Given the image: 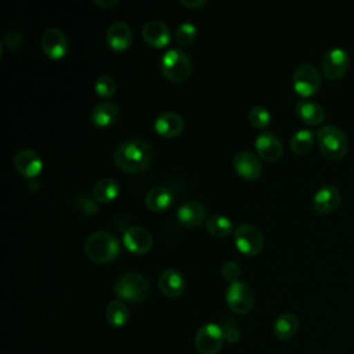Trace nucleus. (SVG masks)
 Masks as SVG:
<instances>
[{
	"label": "nucleus",
	"mask_w": 354,
	"mask_h": 354,
	"mask_svg": "<svg viewBox=\"0 0 354 354\" xmlns=\"http://www.w3.org/2000/svg\"><path fill=\"white\" fill-rule=\"evenodd\" d=\"M113 160L120 170L138 174L149 167L152 162V148L141 138H130L116 147Z\"/></svg>",
	"instance_id": "nucleus-1"
},
{
	"label": "nucleus",
	"mask_w": 354,
	"mask_h": 354,
	"mask_svg": "<svg viewBox=\"0 0 354 354\" xmlns=\"http://www.w3.org/2000/svg\"><path fill=\"white\" fill-rule=\"evenodd\" d=\"M119 241L108 231H95L86 239L84 253L95 264H106L119 254Z\"/></svg>",
	"instance_id": "nucleus-2"
},
{
	"label": "nucleus",
	"mask_w": 354,
	"mask_h": 354,
	"mask_svg": "<svg viewBox=\"0 0 354 354\" xmlns=\"http://www.w3.org/2000/svg\"><path fill=\"white\" fill-rule=\"evenodd\" d=\"M315 140L322 155L332 160L342 159L348 149V141L344 133L333 124H325L315 131Z\"/></svg>",
	"instance_id": "nucleus-3"
},
{
	"label": "nucleus",
	"mask_w": 354,
	"mask_h": 354,
	"mask_svg": "<svg viewBox=\"0 0 354 354\" xmlns=\"http://www.w3.org/2000/svg\"><path fill=\"white\" fill-rule=\"evenodd\" d=\"M113 293L120 300L138 303L148 297L149 283L148 279L140 272H124L115 281Z\"/></svg>",
	"instance_id": "nucleus-4"
},
{
	"label": "nucleus",
	"mask_w": 354,
	"mask_h": 354,
	"mask_svg": "<svg viewBox=\"0 0 354 354\" xmlns=\"http://www.w3.org/2000/svg\"><path fill=\"white\" fill-rule=\"evenodd\" d=\"M191 69L189 57L180 48H170L160 58V71L173 83L185 82L191 75Z\"/></svg>",
	"instance_id": "nucleus-5"
},
{
	"label": "nucleus",
	"mask_w": 354,
	"mask_h": 354,
	"mask_svg": "<svg viewBox=\"0 0 354 354\" xmlns=\"http://www.w3.org/2000/svg\"><path fill=\"white\" fill-rule=\"evenodd\" d=\"M292 84L299 95L311 97L321 87V73L313 64H301L293 72Z\"/></svg>",
	"instance_id": "nucleus-6"
},
{
	"label": "nucleus",
	"mask_w": 354,
	"mask_h": 354,
	"mask_svg": "<svg viewBox=\"0 0 354 354\" xmlns=\"http://www.w3.org/2000/svg\"><path fill=\"white\" fill-rule=\"evenodd\" d=\"M225 301L232 313L248 314L254 304L253 289L243 281L232 282L225 292Z\"/></svg>",
	"instance_id": "nucleus-7"
},
{
	"label": "nucleus",
	"mask_w": 354,
	"mask_h": 354,
	"mask_svg": "<svg viewBox=\"0 0 354 354\" xmlns=\"http://www.w3.org/2000/svg\"><path fill=\"white\" fill-rule=\"evenodd\" d=\"M236 249L246 256H257L264 248V238L259 228L250 224H241L234 231Z\"/></svg>",
	"instance_id": "nucleus-8"
},
{
	"label": "nucleus",
	"mask_w": 354,
	"mask_h": 354,
	"mask_svg": "<svg viewBox=\"0 0 354 354\" xmlns=\"http://www.w3.org/2000/svg\"><path fill=\"white\" fill-rule=\"evenodd\" d=\"M195 348L201 354H217L224 342L221 325L207 322L202 325L195 333Z\"/></svg>",
	"instance_id": "nucleus-9"
},
{
	"label": "nucleus",
	"mask_w": 354,
	"mask_h": 354,
	"mask_svg": "<svg viewBox=\"0 0 354 354\" xmlns=\"http://www.w3.org/2000/svg\"><path fill=\"white\" fill-rule=\"evenodd\" d=\"M348 64V53L342 47H333L322 58V72L329 80H337L346 73Z\"/></svg>",
	"instance_id": "nucleus-10"
},
{
	"label": "nucleus",
	"mask_w": 354,
	"mask_h": 354,
	"mask_svg": "<svg viewBox=\"0 0 354 354\" xmlns=\"http://www.w3.org/2000/svg\"><path fill=\"white\" fill-rule=\"evenodd\" d=\"M41 50L50 59H61L68 51V39L58 28H48L41 35Z\"/></svg>",
	"instance_id": "nucleus-11"
},
{
	"label": "nucleus",
	"mask_w": 354,
	"mask_h": 354,
	"mask_svg": "<svg viewBox=\"0 0 354 354\" xmlns=\"http://www.w3.org/2000/svg\"><path fill=\"white\" fill-rule=\"evenodd\" d=\"M14 167L19 176L33 180L43 170V159L33 149H21L14 156Z\"/></svg>",
	"instance_id": "nucleus-12"
},
{
	"label": "nucleus",
	"mask_w": 354,
	"mask_h": 354,
	"mask_svg": "<svg viewBox=\"0 0 354 354\" xmlns=\"http://www.w3.org/2000/svg\"><path fill=\"white\" fill-rule=\"evenodd\" d=\"M124 248L134 254H145L152 249L153 238L152 234L144 227H130L123 234Z\"/></svg>",
	"instance_id": "nucleus-13"
},
{
	"label": "nucleus",
	"mask_w": 354,
	"mask_h": 354,
	"mask_svg": "<svg viewBox=\"0 0 354 354\" xmlns=\"http://www.w3.org/2000/svg\"><path fill=\"white\" fill-rule=\"evenodd\" d=\"M235 173L245 180H257L263 173V166L257 155L250 151H239L232 159Z\"/></svg>",
	"instance_id": "nucleus-14"
},
{
	"label": "nucleus",
	"mask_w": 354,
	"mask_h": 354,
	"mask_svg": "<svg viewBox=\"0 0 354 354\" xmlns=\"http://www.w3.org/2000/svg\"><path fill=\"white\" fill-rule=\"evenodd\" d=\"M256 153L266 162H275L282 156L283 147L281 140L271 131H261L254 140Z\"/></svg>",
	"instance_id": "nucleus-15"
},
{
	"label": "nucleus",
	"mask_w": 354,
	"mask_h": 354,
	"mask_svg": "<svg viewBox=\"0 0 354 354\" xmlns=\"http://www.w3.org/2000/svg\"><path fill=\"white\" fill-rule=\"evenodd\" d=\"M142 39L144 41L155 48H163L166 47L170 40H171V32L169 29V26L159 21V19H152L148 21L141 30Z\"/></svg>",
	"instance_id": "nucleus-16"
},
{
	"label": "nucleus",
	"mask_w": 354,
	"mask_h": 354,
	"mask_svg": "<svg viewBox=\"0 0 354 354\" xmlns=\"http://www.w3.org/2000/svg\"><path fill=\"white\" fill-rule=\"evenodd\" d=\"M206 214H207V212H206L205 205L195 199L183 202L177 207V212H176L178 221L188 227H198L203 221L206 223Z\"/></svg>",
	"instance_id": "nucleus-17"
},
{
	"label": "nucleus",
	"mask_w": 354,
	"mask_h": 354,
	"mask_svg": "<svg viewBox=\"0 0 354 354\" xmlns=\"http://www.w3.org/2000/svg\"><path fill=\"white\" fill-rule=\"evenodd\" d=\"M158 286L160 293L167 299H177L185 289V279L176 268H166L159 275Z\"/></svg>",
	"instance_id": "nucleus-18"
},
{
	"label": "nucleus",
	"mask_w": 354,
	"mask_h": 354,
	"mask_svg": "<svg viewBox=\"0 0 354 354\" xmlns=\"http://www.w3.org/2000/svg\"><path fill=\"white\" fill-rule=\"evenodd\" d=\"M155 131L163 138L177 137L184 129L183 118L173 111H165L159 113L153 120Z\"/></svg>",
	"instance_id": "nucleus-19"
},
{
	"label": "nucleus",
	"mask_w": 354,
	"mask_h": 354,
	"mask_svg": "<svg viewBox=\"0 0 354 354\" xmlns=\"http://www.w3.org/2000/svg\"><path fill=\"white\" fill-rule=\"evenodd\" d=\"M133 40V33L130 26L123 21L112 22L106 29V43L111 50L120 53L129 48Z\"/></svg>",
	"instance_id": "nucleus-20"
},
{
	"label": "nucleus",
	"mask_w": 354,
	"mask_h": 354,
	"mask_svg": "<svg viewBox=\"0 0 354 354\" xmlns=\"http://www.w3.org/2000/svg\"><path fill=\"white\" fill-rule=\"evenodd\" d=\"M120 118V109L113 101H101L90 112V120L97 127L113 126Z\"/></svg>",
	"instance_id": "nucleus-21"
},
{
	"label": "nucleus",
	"mask_w": 354,
	"mask_h": 354,
	"mask_svg": "<svg viewBox=\"0 0 354 354\" xmlns=\"http://www.w3.org/2000/svg\"><path fill=\"white\" fill-rule=\"evenodd\" d=\"M340 202V191L335 185H322L313 198V206L315 212L326 214L333 212Z\"/></svg>",
	"instance_id": "nucleus-22"
},
{
	"label": "nucleus",
	"mask_w": 354,
	"mask_h": 354,
	"mask_svg": "<svg viewBox=\"0 0 354 354\" xmlns=\"http://www.w3.org/2000/svg\"><path fill=\"white\" fill-rule=\"evenodd\" d=\"M297 118L310 126H317L324 122L325 111L324 108L311 100H300L295 106Z\"/></svg>",
	"instance_id": "nucleus-23"
},
{
	"label": "nucleus",
	"mask_w": 354,
	"mask_h": 354,
	"mask_svg": "<svg viewBox=\"0 0 354 354\" xmlns=\"http://www.w3.org/2000/svg\"><path fill=\"white\" fill-rule=\"evenodd\" d=\"M173 192L162 185L153 187L151 188L147 195H145V206L151 210V212H165L166 209L170 207L171 202H173Z\"/></svg>",
	"instance_id": "nucleus-24"
},
{
	"label": "nucleus",
	"mask_w": 354,
	"mask_h": 354,
	"mask_svg": "<svg viewBox=\"0 0 354 354\" xmlns=\"http://www.w3.org/2000/svg\"><path fill=\"white\" fill-rule=\"evenodd\" d=\"M272 330L278 340H290L299 330V319L292 313H283L274 321Z\"/></svg>",
	"instance_id": "nucleus-25"
},
{
	"label": "nucleus",
	"mask_w": 354,
	"mask_h": 354,
	"mask_svg": "<svg viewBox=\"0 0 354 354\" xmlns=\"http://www.w3.org/2000/svg\"><path fill=\"white\" fill-rule=\"evenodd\" d=\"M119 192H120V187L118 181L111 177H105L95 183V185L93 187L91 195L98 203H108L115 201Z\"/></svg>",
	"instance_id": "nucleus-26"
},
{
	"label": "nucleus",
	"mask_w": 354,
	"mask_h": 354,
	"mask_svg": "<svg viewBox=\"0 0 354 354\" xmlns=\"http://www.w3.org/2000/svg\"><path fill=\"white\" fill-rule=\"evenodd\" d=\"M105 318L106 322L113 326V328H122L127 324L129 318H130V311L129 307L124 304L123 300L120 299H115L111 300L106 306V311H105Z\"/></svg>",
	"instance_id": "nucleus-27"
},
{
	"label": "nucleus",
	"mask_w": 354,
	"mask_h": 354,
	"mask_svg": "<svg viewBox=\"0 0 354 354\" xmlns=\"http://www.w3.org/2000/svg\"><path fill=\"white\" fill-rule=\"evenodd\" d=\"M206 230L216 238H224L231 235L235 230L232 221L224 214H213L206 220Z\"/></svg>",
	"instance_id": "nucleus-28"
},
{
	"label": "nucleus",
	"mask_w": 354,
	"mask_h": 354,
	"mask_svg": "<svg viewBox=\"0 0 354 354\" xmlns=\"http://www.w3.org/2000/svg\"><path fill=\"white\" fill-rule=\"evenodd\" d=\"M289 144H290V148L297 155H304L307 153L311 148H313V144H314V136L310 130L307 129H300V130H296L290 140H289Z\"/></svg>",
	"instance_id": "nucleus-29"
},
{
	"label": "nucleus",
	"mask_w": 354,
	"mask_h": 354,
	"mask_svg": "<svg viewBox=\"0 0 354 354\" xmlns=\"http://www.w3.org/2000/svg\"><path fill=\"white\" fill-rule=\"evenodd\" d=\"M196 33H198V28L192 22L185 21L177 26L174 32V40L178 46L185 47V46H189L196 39Z\"/></svg>",
	"instance_id": "nucleus-30"
},
{
	"label": "nucleus",
	"mask_w": 354,
	"mask_h": 354,
	"mask_svg": "<svg viewBox=\"0 0 354 354\" xmlns=\"http://www.w3.org/2000/svg\"><path fill=\"white\" fill-rule=\"evenodd\" d=\"M94 90L98 97H101L106 101L116 93V82L109 75H101L97 77V80L94 83Z\"/></svg>",
	"instance_id": "nucleus-31"
},
{
	"label": "nucleus",
	"mask_w": 354,
	"mask_h": 354,
	"mask_svg": "<svg viewBox=\"0 0 354 354\" xmlns=\"http://www.w3.org/2000/svg\"><path fill=\"white\" fill-rule=\"evenodd\" d=\"M249 122L253 127L256 129H266L270 122H271V113L267 108L261 106V105H256V106H252L250 111H249Z\"/></svg>",
	"instance_id": "nucleus-32"
},
{
	"label": "nucleus",
	"mask_w": 354,
	"mask_h": 354,
	"mask_svg": "<svg viewBox=\"0 0 354 354\" xmlns=\"http://www.w3.org/2000/svg\"><path fill=\"white\" fill-rule=\"evenodd\" d=\"M221 329H223V333H224V340L227 343L235 344L241 340V330L238 328V324L234 319L223 321Z\"/></svg>",
	"instance_id": "nucleus-33"
},
{
	"label": "nucleus",
	"mask_w": 354,
	"mask_h": 354,
	"mask_svg": "<svg viewBox=\"0 0 354 354\" xmlns=\"http://www.w3.org/2000/svg\"><path fill=\"white\" fill-rule=\"evenodd\" d=\"M77 209L82 210L86 214H95L98 212V202L93 198V195H86V194H79L76 198Z\"/></svg>",
	"instance_id": "nucleus-34"
},
{
	"label": "nucleus",
	"mask_w": 354,
	"mask_h": 354,
	"mask_svg": "<svg viewBox=\"0 0 354 354\" xmlns=\"http://www.w3.org/2000/svg\"><path fill=\"white\" fill-rule=\"evenodd\" d=\"M221 275L230 283L236 282V281H239V277H241V267L238 266L236 261L228 260L221 266Z\"/></svg>",
	"instance_id": "nucleus-35"
},
{
	"label": "nucleus",
	"mask_w": 354,
	"mask_h": 354,
	"mask_svg": "<svg viewBox=\"0 0 354 354\" xmlns=\"http://www.w3.org/2000/svg\"><path fill=\"white\" fill-rule=\"evenodd\" d=\"M3 41L8 48H18L22 43V35L17 30H10L4 35Z\"/></svg>",
	"instance_id": "nucleus-36"
},
{
	"label": "nucleus",
	"mask_w": 354,
	"mask_h": 354,
	"mask_svg": "<svg viewBox=\"0 0 354 354\" xmlns=\"http://www.w3.org/2000/svg\"><path fill=\"white\" fill-rule=\"evenodd\" d=\"M180 4L187 7V8H201L202 6L206 4V0H180Z\"/></svg>",
	"instance_id": "nucleus-37"
},
{
	"label": "nucleus",
	"mask_w": 354,
	"mask_h": 354,
	"mask_svg": "<svg viewBox=\"0 0 354 354\" xmlns=\"http://www.w3.org/2000/svg\"><path fill=\"white\" fill-rule=\"evenodd\" d=\"M94 4L106 10V8H112L113 6L119 4V0H94Z\"/></svg>",
	"instance_id": "nucleus-38"
},
{
	"label": "nucleus",
	"mask_w": 354,
	"mask_h": 354,
	"mask_svg": "<svg viewBox=\"0 0 354 354\" xmlns=\"http://www.w3.org/2000/svg\"><path fill=\"white\" fill-rule=\"evenodd\" d=\"M29 188H30L32 191H37V189L40 188V183H39L36 178L29 180Z\"/></svg>",
	"instance_id": "nucleus-39"
}]
</instances>
